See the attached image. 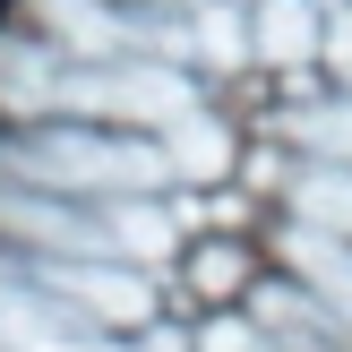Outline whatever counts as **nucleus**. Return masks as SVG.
<instances>
[{
    "instance_id": "f257e3e1",
    "label": "nucleus",
    "mask_w": 352,
    "mask_h": 352,
    "mask_svg": "<svg viewBox=\"0 0 352 352\" xmlns=\"http://www.w3.org/2000/svg\"><path fill=\"white\" fill-rule=\"evenodd\" d=\"M0 9H9V0H0Z\"/></svg>"
}]
</instances>
